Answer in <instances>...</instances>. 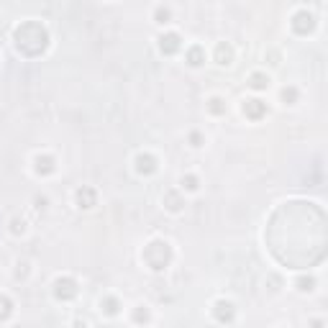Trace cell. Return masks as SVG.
I'll list each match as a JSON object with an SVG mask.
<instances>
[{"label":"cell","mask_w":328,"mask_h":328,"mask_svg":"<svg viewBox=\"0 0 328 328\" xmlns=\"http://www.w3.org/2000/svg\"><path fill=\"white\" fill-rule=\"evenodd\" d=\"M202 62H205L202 47H190V49H187V64H190V67H200Z\"/></svg>","instance_id":"obj_13"},{"label":"cell","mask_w":328,"mask_h":328,"mask_svg":"<svg viewBox=\"0 0 328 328\" xmlns=\"http://www.w3.org/2000/svg\"><path fill=\"white\" fill-rule=\"evenodd\" d=\"M313 28H315V18H313V13H308V11H298V13L293 16V31H295V33L305 36V33H310Z\"/></svg>","instance_id":"obj_4"},{"label":"cell","mask_w":328,"mask_h":328,"mask_svg":"<svg viewBox=\"0 0 328 328\" xmlns=\"http://www.w3.org/2000/svg\"><path fill=\"white\" fill-rule=\"evenodd\" d=\"M134 320H136V323H149V308L136 305V308H134Z\"/></svg>","instance_id":"obj_19"},{"label":"cell","mask_w":328,"mask_h":328,"mask_svg":"<svg viewBox=\"0 0 328 328\" xmlns=\"http://www.w3.org/2000/svg\"><path fill=\"white\" fill-rule=\"evenodd\" d=\"M180 47H182L180 33L170 31V33H161V36H159V49H161V54H177Z\"/></svg>","instance_id":"obj_5"},{"label":"cell","mask_w":328,"mask_h":328,"mask_svg":"<svg viewBox=\"0 0 328 328\" xmlns=\"http://www.w3.org/2000/svg\"><path fill=\"white\" fill-rule=\"evenodd\" d=\"M249 85H252L254 90H264V88L269 85V77H267V74H262V72H254V74L249 77Z\"/></svg>","instance_id":"obj_15"},{"label":"cell","mask_w":328,"mask_h":328,"mask_svg":"<svg viewBox=\"0 0 328 328\" xmlns=\"http://www.w3.org/2000/svg\"><path fill=\"white\" fill-rule=\"evenodd\" d=\"M13 38H16V49L21 54H26V57H38L41 52L47 49V44H49V33H47V28L41 26L38 21L21 23L16 28Z\"/></svg>","instance_id":"obj_1"},{"label":"cell","mask_w":328,"mask_h":328,"mask_svg":"<svg viewBox=\"0 0 328 328\" xmlns=\"http://www.w3.org/2000/svg\"><path fill=\"white\" fill-rule=\"evenodd\" d=\"M282 100H284L287 105H295V103H298V88H293V85L284 88V90H282Z\"/></svg>","instance_id":"obj_17"},{"label":"cell","mask_w":328,"mask_h":328,"mask_svg":"<svg viewBox=\"0 0 328 328\" xmlns=\"http://www.w3.org/2000/svg\"><path fill=\"white\" fill-rule=\"evenodd\" d=\"M54 295L59 300H72L77 298V282L72 277H57L54 279Z\"/></svg>","instance_id":"obj_3"},{"label":"cell","mask_w":328,"mask_h":328,"mask_svg":"<svg viewBox=\"0 0 328 328\" xmlns=\"http://www.w3.org/2000/svg\"><path fill=\"white\" fill-rule=\"evenodd\" d=\"M313 328H323V323H320V320H313Z\"/></svg>","instance_id":"obj_27"},{"label":"cell","mask_w":328,"mask_h":328,"mask_svg":"<svg viewBox=\"0 0 328 328\" xmlns=\"http://www.w3.org/2000/svg\"><path fill=\"white\" fill-rule=\"evenodd\" d=\"M190 144H192V146H202V136H200L197 131H192V134H190Z\"/></svg>","instance_id":"obj_23"},{"label":"cell","mask_w":328,"mask_h":328,"mask_svg":"<svg viewBox=\"0 0 328 328\" xmlns=\"http://www.w3.org/2000/svg\"><path fill=\"white\" fill-rule=\"evenodd\" d=\"M100 308H103L108 315H115V313L120 310V303H118L115 298H103V300H100Z\"/></svg>","instance_id":"obj_16"},{"label":"cell","mask_w":328,"mask_h":328,"mask_svg":"<svg viewBox=\"0 0 328 328\" xmlns=\"http://www.w3.org/2000/svg\"><path fill=\"white\" fill-rule=\"evenodd\" d=\"M33 164H36V172H38V175H52V172L57 170V161H54V156H49V154H38V156L33 159Z\"/></svg>","instance_id":"obj_10"},{"label":"cell","mask_w":328,"mask_h":328,"mask_svg":"<svg viewBox=\"0 0 328 328\" xmlns=\"http://www.w3.org/2000/svg\"><path fill=\"white\" fill-rule=\"evenodd\" d=\"M213 315H216V320H221V323H231L233 315H236V308H233L231 300H218V303L213 305Z\"/></svg>","instance_id":"obj_7"},{"label":"cell","mask_w":328,"mask_h":328,"mask_svg":"<svg viewBox=\"0 0 328 328\" xmlns=\"http://www.w3.org/2000/svg\"><path fill=\"white\" fill-rule=\"evenodd\" d=\"M164 205H167V211H172V213H180L185 202H182V197H180L175 190H170L167 195H164Z\"/></svg>","instance_id":"obj_11"},{"label":"cell","mask_w":328,"mask_h":328,"mask_svg":"<svg viewBox=\"0 0 328 328\" xmlns=\"http://www.w3.org/2000/svg\"><path fill=\"white\" fill-rule=\"evenodd\" d=\"M231 59H233V49L228 44H218L216 47V62L218 64H231Z\"/></svg>","instance_id":"obj_12"},{"label":"cell","mask_w":328,"mask_h":328,"mask_svg":"<svg viewBox=\"0 0 328 328\" xmlns=\"http://www.w3.org/2000/svg\"><path fill=\"white\" fill-rule=\"evenodd\" d=\"M11 313H13V300H11L8 295L0 293V320H8Z\"/></svg>","instance_id":"obj_14"},{"label":"cell","mask_w":328,"mask_h":328,"mask_svg":"<svg viewBox=\"0 0 328 328\" xmlns=\"http://www.w3.org/2000/svg\"><path fill=\"white\" fill-rule=\"evenodd\" d=\"M11 226H13V228H11L13 233H23V221H18V218H13V221H11Z\"/></svg>","instance_id":"obj_24"},{"label":"cell","mask_w":328,"mask_h":328,"mask_svg":"<svg viewBox=\"0 0 328 328\" xmlns=\"http://www.w3.org/2000/svg\"><path fill=\"white\" fill-rule=\"evenodd\" d=\"M264 113H267V103H262L259 98H252V100H246V103H243V115H246V118L259 120Z\"/></svg>","instance_id":"obj_8"},{"label":"cell","mask_w":328,"mask_h":328,"mask_svg":"<svg viewBox=\"0 0 328 328\" xmlns=\"http://www.w3.org/2000/svg\"><path fill=\"white\" fill-rule=\"evenodd\" d=\"M144 262L154 269V272H161V269H167V264L172 262V246L167 241H151L146 249H144Z\"/></svg>","instance_id":"obj_2"},{"label":"cell","mask_w":328,"mask_h":328,"mask_svg":"<svg viewBox=\"0 0 328 328\" xmlns=\"http://www.w3.org/2000/svg\"><path fill=\"white\" fill-rule=\"evenodd\" d=\"M154 18H156V23H167V21L172 18V11H170V8H164V6H159L156 13H154Z\"/></svg>","instance_id":"obj_20"},{"label":"cell","mask_w":328,"mask_h":328,"mask_svg":"<svg viewBox=\"0 0 328 328\" xmlns=\"http://www.w3.org/2000/svg\"><path fill=\"white\" fill-rule=\"evenodd\" d=\"M208 108H211V113H216V115L226 113V103H223L221 98H211V100H208Z\"/></svg>","instance_id":"obj_18"},{"label":"cell","mask_w":328,"mask_h":328,"mask_svg":"<svg viewBox=\"0 0 328 328\" xmlns=\"http://www.w3.org/2000/svg\"><path fill=\"white\" fill-rule=\"evenodd\" d=\"M74 200H77V205H79V208H93V205H95V200H98V195H95V190H93V187L82 185V187L74 192Z\"/></svg>","instance_id":"obj_9"},{"label":"cell","mask_w":328,"mask_h":328,"mask_svg":"<svg viewBox=\"0 0 328 328\" xmlns=\"http://www.w3.org/2000/svg\"><path fill=\"white\" fill-rule=\"evenodd\" d=\"M47 202H49L47 197H36V208H38V211H44V208H47Z\"/></svg>","instance_id":"obj_25"},{"label":"cell","mask_w":328,"mask_h":328,"mask_svg":"<svg viewBox=\"0 0 328 328\" xmlns=\"http://www.w3.org/2000/svg\"><path fill=\"white\" fill-rule=\"evenodd\" d=\"M156 170H159V164H156V156H154V154L144 151V154L136 156V172H139V175H154Z\"/></svg>","instance_id":"obj_6"},{"label":"cell","mask_w":328,"mask_h":328,"mask_svg":"<svg viewBox=\"0 0 328 328\" xmlns=\"http://www.w3.org/2000/svg\"><path fill=\"white\" fill-rule=\"evenodd\" d=\"M74 328H88V325H85V323H82V320H77V323H74Z\"/></svg>","instance_id":"obj_26"},{"label":"cell","mask_w":328,"mask_h":328,"mask_svg":"<svg viewBox=\"0 0 328 328\" xmlns=\"http://www.w3.org/2000/svg\"><path fill=\"white\" fill-rule=\"evenodd\" d=\"M313 284H315L313 277H300V279H298V290H300V293H310Z\"/></svg>","instance_id":"obj_22"},{"label":"cell","mask_w":328,"mask_h":328,"mask_svg":"<svg viewBox=\"0 0 328 328\" xmlns=\"http://www.w3.org/2000/svg\"><path fill=\"white\" fill-rule=\"evenodd\" d=\"M200 185H197V177L195 175H187V177H182V190H187V192H195Z\"/></svg>","instance_id":"obj_21"}]
</instances>
